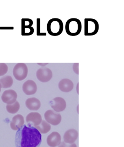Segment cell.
I'll return each mask as SVG.
<instances>
[{"mask_svg":"<svg viewBox=\"0 0 124 147\" xmlns=\"http://www.w3.org/2000/svg\"><path fill=\"white\" fill-rule=\"evenodd\" d=\"M41 142V133L33 126L24 125L15 135L16 147H39Z\"/></svg>","mask_w":124,"mask_h":147,"instance_id":"cell-1","label":"cell"},{"mask_svg":"<svg viewBox=\"0 0 124 147\" xmlns=\"http://www.w3.org/2000/svg\"><path fill=\"white\" fill-rule=\"evenodd\" d=\"M65 28L68 35L72 36H76L82 31V23L79 19L71 18L66 22Z\"/></svg>","mask_w":124,"mask_h":147,"instance_id":"cell-2","label":"cell"},{"mask_svg":"<svg viewBox=\"0 0 124 147\" xmlns=\"http://www.w3.org/2000/svg\"><path fill=\"white\" fill-rule=\"evenodd\" d=\"M63 24L60 19L53 18L49 20L47 24V30L52 36H58L63 32Z\"/></svg>","mask_w":124,"mask_h":147,"instance_id":"cell-3","label":"cell"},{"mask_svg":"<svg viewBox=\"0 0 124 147\" xmlns=\"http://www.w3.org/2000/svg\"><path fill=\"white\" fill-rule=\"evenodd\" d=\"M99 25L98 21L94 19H84V35L85 36H92L96 35L99 31Z\"/></svg>","mask_w":124,"mask_h":147,"instance_id":"cell-4","label":"cell"},{"mask_svg":"<svg viewBox=\"0 0 124 147\" xmlns=\"http://www.w3.org/2000/svg\"><path fill=\"white\" fill-rule=\"evenodd\" d=\"M13 75L16 80L22 81L25 80L28 74V68L25 63H17L13 69Z\"/></svg>","mask_w":124,"mask_h":147,"instance_id":"cell-5","label":"cell"},{"mask_svg":"<svg viewBox=\"0 0 124 147\" xmlns=\"http://www.w3.org/2000/svg\"><path fill=\"white\" fill-rule=\"evenodd\" d=\"M45 119L49 124L57 125L61 122L62 117L59 113H56L52 110H47L44 115Z\"/></svg>","mask_w":124,"mask_h":147,"instance_id":"cell-6","label":"cell"},{"mask_svg":"<svg viewBox=\"0 0 124 147\" xmlns=\"http://www.w3.org/2000/svg\"><path fill=\"white\" fill-rule=\"evenodd\" d=\"M37 80L42 83L48 82L52 77V72L49 68L42 67L40 68L36 72Z\"/></svg>","mask_w":124,"mask_h":147,"instance_id":"cell-7","label":"cell"},{"mask_svg":"<svg viewBox=\"0 0 124 147\" xmlns=\"http://www.w3.org/2000/svg\"><path fill=\"white\" fill-rule=\"evenodd\" d=\"M33 21L30 19H21V35L30 36L34 33V28L32 27Z\"/></svg>","mask_w":124,"mask_h":147,"instance_id":"cell-8","label":"cell"},{"mask_svg":"<svg viewBox=\"0 0 124 147\" xmlns=\"http://www.w3.org/2000/svg\"><path fill=\"white\" fill-rule=\"evenodd\" d=\"M52 109L56 112H60L64 111L66 107V102L64 99L60 97L54 98L50 102Z\"/></svg>","mask_w":124,"mask_h":147,"instance_id":"cell-9","label":"cell"},{"mask_svg":"<svg viewBox=\"0 0 124 147\" xmlns=\"http://www.w3.org/2000/svg\"><path fill=\"white\" fill-rule=\"evenodd\" d=\"M17 94L14 90H5L1 96L3 102L7 104H12L16 101Z\"/></svg>","mask_w":124,"mask_h":147,"instance_id":"cell-10","label":"cell"},{"mask_svg":"<svg viewBox=\"0 0 124 147\" xmlns=\"http://www.w3.org/2000/svg\"><path fill=\"white\" fill-rule=\"evenodd\" d=\"M42 121V117L40 113L37 112H32L29 113L26 117V121L28 123V126H35L39 125Z\"/></svg>","mask_w":124,"mask_h":147,"instance_id":"cell-11","label":"cell"},{"mask_svg":"<svg viewBox=\"0 0 124 147\" xmlns=\"http://www.w3.org/2000/svg\"><path fill=\"white\" fill-rule=\"evenodd\" d=\"M24 93L28 96L33 95L37 90V86L34 81L32 80H28L24 83L22 86Z\"/></svg>","mask_w":124,"mask_h":147,"instance_id":"cell-12","label":"cell"},{"mask_svg":"<svg viewBox=\"0 0 124 147\" xmlns=\"http://www.w3.org/2000/svg\"><path fill=\"white\" fill-rule=\"evenodd\" d=\"M61 142V136L59 132L56 131L52 132L47 137V143L50 147H57L59 146Z\"/></svg>","mask_w":124,"mask_h":147,"instance_id":"cell-13","label":"cell"},{"mask_svg":"<svg viewBox=\"0 0 124 147\" xmlns=\"http://www.w3.org/2000/svg\"><path fill=\"white\" fill-rule=\"evenodd\" d=\"M78 137V133L75 129H69L66 131L63 136L64 142L67 144L74 143Z\"/></svg>","mask_w":124,"mask_h":147,"instance_id":"cell-14","label":"cell"},{"mask_svg":"<svg viewBox=\"0 0 124 147\" xmlns=\"http://www.w3.org/2000/svg\"><path fill=\"white\" fill-rule=\"evenodd\" d=\"M24 119L22 115H17L14 116L10 122L11 128L14 131H17L23 125Z\"/></svg>","mask_w":124,"mask_h":147,"instance_id":"cell-15","label":"cell"},{"mask_svg":"<svg viewBox=\"0 0 124 147\" xmlns=\"http://www.w3.org/2000/svg\"><path fill=\"white\" fill-rule=\"evenodd\" d=\"M59 90L63 92H69L74 87L72 81L69 79L65 78L61 80L59 84Z\"/></svg>","mask_w":124,"mask_h":147,"instance_id":"cell-16","label":"cell"},{"mask_svg":"<svg viewBox=\"0 0 124 147\" xmlns=\"http://www.w3.org/2000/svg\"><path fill=\"white\" fill-rule=\"evenodd\" d=\"M25 103L27 109L32 111L38 110L41 106L40 100L35 97L28 98L26 100Z\"/></svg>","mask_w":124,"mask_h":147,"instance_id":"cell-17","label":"cell"},{"mask_svg":"<svg viewBox=\"0 0 124 147\" xmlns=\"http://www.w3.org/2000/svg\"><path fill=\"white\" fill-rule=\"evenodd\" d=\"M35 127L40 133L42 134L48 133L51 129V126L50 124L45 120H42L39 125L35 126Z\"/></svg>","mask_w":124,"mask_h":147,"instance_id":"cell-18","label":"cell"},{"mask_svg":"<svg viewBox=\"0 0 124 147\" xmlns=\"http://www.w3.org/2000/svg\"><path fill=\"white\" fill-rule=\"evenodd\" d=\"M14 81L12 77L10 76H6L0 79V84L1 87L4 89H7L11 87L13 85Z\"/></svg>","mask_w":124,"mask_h":147,"instance_id":"cell-19","label":"cell"},{"mask_svg":"<svg viewBox=\"0 0 124 147\" xmlns=\"http://www.w3.org/2000/svg\"><path fill=\"white\" fill-rule=\"evenodd\" d=\"M20 109V105L19 102L16 101L12 104H7L6 106V109L9 113L14 114L18 112Z\"/></svg>","mask_w":124,"mask_h":147,"instance_id":"cell-20","label":"cell"},{"mask_svg":"<svg viewBox=\"0 0 124 147\" xmlns=\"http://www.w3.org/2000/svg\"><path fill=\"white\" fill-rule=\"evenodd\" d=\"M8 71V67L4 63H0V77L7 74Z\"/></svg>","mask_w":124,"mask_h":147,"instance_id":"cell-21","label":"cell"},{"mask_svg":"<svg viewBox=\"0 0 124 147\" xmlns=\"http://www.w3.org/2000/svg\"><path fill=\"white\" fill-rule=\"evenodd\" d=\"M41 20L40 18H37V36H46V33H41Z\"/></svg>","mask_w":124,"mask_h":147,"instance_id":"cell-22","label":"cell"},{"mask_svg":"<svg viewBox=\"0 0 124 147\" xmlns=\"http://www.w3.org/2000/svg\"><path fill=\"white\" fill-rule=\"evenodd\" d=\"M59 147H77L76 145L74 144H67L65 142H62L59 145Z\"/></svg>","mask_w":124,"mask_h":147,"instance_id":"cell-23","label":"cell"},{"mask_svg":"<svg viewBox=\"0 0 124 147\" xmlns=\"http://www.w3.org/2000/svg\"><path fill=\"white\" fill-rule=\"evenodd\" d=\"M78 65V63H74L73 67V69L74 70V72L77 75L79 74Z\"/></svg>","mask_w":124,"mask_h":147,"instance_id":"cell-24","label":"cell"},{"mask_svg":"<svg viewBox=\"0 0 124 147\" xmlns=\"http://www.w3.org/2000/svg\"><path fill=\"white\" fill-rule=\"evenodd\" d=\"M14 27H1L0 30H13Z\"/></svg>","mask_w":124,"mask_h":147,"instance_id":"cell-25","label":"cell"},{"mask_svg":"<svg viewBox=\"0 0 124 147\" xmlns=\"http://www.w3.org/2000/svg\"><path fill=\"white\" fill-rule=\"evenodd\" d=\"M37 64L42 65V66L44 67V66H45V65L48 64V63H37Z\"/></svg>","mask_w":124,"mask_h":147,"instance_id":"cell-26","label":"cell"},{"mask_svg":"<svg viewBox=\"0 0 124 147\" xmlns=\"http://www.w3.org/2000/svg\"><path fill=\"white\" fill-rule=\"evenodd\" d=\"M1 88H2V87H1V84H0V92H1Z\"/></svg>","mask_w":124,"mask_h":147,"instance_id":"cell-27","label":"cell"}]
</instances>
